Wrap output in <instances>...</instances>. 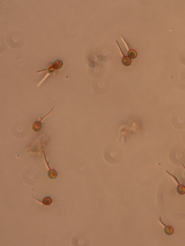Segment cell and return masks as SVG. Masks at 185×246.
<instances>
[{"mask_svg":"<svg viewBox=\"0 0 185 246\" xmlns=\"http://www.w3.org/2000/svg\"><path fill=\"white\" fill-rule=\"evenodd\" d=\"M159 221L161 223V224H163V226H165L164 229L165 233L168 236L172 235L174 232V229L173 227L171 226H166V225L165 224V223H163V222L162 221L161 217H159Z\"/></svg>","mask_w":185,"mask_h":246,"instance_id":"obj_3","label":"cell"},{"mask_svg":"<svg viewBox=\"0 0 185 246\" xmlns=\"http://www.w3.org/2000/svg\"><path fill=\"white\" fill-rule=\"evenodd\" d=\"M44 156L45 159L46 160V162L47 163V165L48 166L49 168V171H48V177L51 180H54L56 179L57 177H58V173L56 171V170L53 169H51L49 166L48 162H47L46 158V155L44 152Z\"/></svg>","mask_w":185,"mask_h":246,"instance_id":"obj_4","label":"cell"},{"mask_svg":"<svg viewBox=\"0 0 185 246\" xmlns=\"http://www.w3.org/2000/svg\"><path fill=\"white\" fill-rule=\"evenodd\" d=\"M128 56L131 59H135L137 57V53L133 50H130L128 52Z\"/></svg>","mask_w":185,"mask_h":246,"instance_id":"obj_8","label":"cell"},{"mask_svg":"<svg viewBox=\"0 0 185 246\" xmlns=\"http://www.w3.org/2000/svg\"><path fill=\"white\" fill-rule=\"evenodd\" d=\"M53 203V200L50 197H46L43 199L42 203L45 206H50Z\"/></svg>","mask_w":185,"mask_h":246,"instance_id":"obj_7","label":"cell"},{"mask_svg":"<svg viewBox=\"0 0 185 246\" xmlns=\"http://www.w3.org/2000/svg\"><path fill=\"white\" fill-rule=\"evenodd\" d=\"M166 171V172L168 173V174L171 176V177H173V178L175 180H176L178 186H177L176 190L178 194H179L180 195H185V186L183 185V184H181L179 180H178L176 176H175L174 175L170 174L168 171Z\"/></svg>","mask_w":185,"mask_h":246,"instance_id":"obj_2","label":"cell"},{"mask_svg":"<svg viewBox=\"0 0 185 246\" xmlns=\"http://www.w3.org/2000/svg\"><path fill=\"white\" fill-rule=\"evenodd\" d=\"M54 108H53L51 109V111L48 113V114H46L43 117L40 118V121H35L32 125V131L34 132L35 133H39L41 131L42 129H43V124L42 123V121L45 118L48 116L53 111Z\"/></svg>","mask_w":185,"mask_h":246,"instance_id":"obj_1","label":"cell"},{"mask_svg":"<svg viewBox=\"0 0 185 246\" xmlns=\"http://www.w3.org/2000/svg\"><path fill=\"white\" fill-rule=\"evenodd\" d=\"M52 64L55 70H60L63 68L64 63L61 60H57Z\"/></svg>","mask_w":185,"mask_h":246,"instance_id":"obj_5","label":"cell"},{"mask_svg":"<svg viewBox=\"0 0 185 246\" xmlns=\"http://www.w3.org/2000/svg\"><path fill=\"white\" fill-rule=\"evenodd\" d=\"M181 164L182 165L183 167H184V169H185V166H184V164H183V163H181Z\"/></svg>","mask_w":185,"mask_h":246,"instance_id":"obj_10","label":"cell"},{"mask_svg":"<svg viewBox=\"0 0 185 246\" xmlns=\"http://www.w3.org/2000/svg\"><path fill=\"white\" fill-rule=\"evenodd\" d=\"M123 55V57L121 60V63L125 67H129L131 64V59L128 56L124 55Z\"/></svg>","mask_w":185,"mask_h":246,"instance_id":"obj_6","label":"cell"},{"mask_svg":"<svg viewBox=\"0 0 185 246\" xmlns=\"http://www.w3.org/2000/svg\"><path fill=\"white\" fill-rule=\"evenodd\" d=\"M48 70V72L50 74H54L55 72H56V70H55V69L53 67L52 64L50 65L49 66H48V67L47 69H44V70H42V71H39V72H43V71H44L45 70Z\"/></svg>","mask_w":185,"mask_h":246,"instance_id":"obj_9","label":"cell"}]
</instances>
